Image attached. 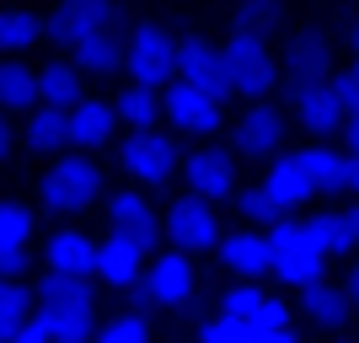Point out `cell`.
I'll list each match as a JSON object with an SVG mask.
<instances>
[{"mask_svg":"<svg viewBox=\"0 0 359 343\" xmlns=\"http://www.w3.org/2000/svg\"><path fill=\"white\" fill-rule=\"evenodd\" d=\"M113 16H118V0H60L48 16V38L75 48L91 32H113Z\"/></svg>","mask_w":359,"mask_h":343,"instance_id":"30bf717a","label":"cell"},{"mask_svg":"<svg viewBox=\"0 0 359 343\" xmlns=\"http://www.w3.org/2000/svg\"><path fill=\"white\" fill-rule=\"evenodd\" d=\"M220 263L231 279L257 284L263 274H273V253H269V231H231L220 241Z\"/></svg>","mask_w":359,"mask_h":343,"instance_id":"9a60e30c","label":"cell"},{"mask_svg":"<svg viewBox=\"0 0 359 343\" xmlns=\"http://www.w3.org/2000/svg\"><path fill=\"white\" fill-rule=\"evenodd\" d=\"M300 311H306V322H316V328H327V332H338V328H348L354 306H348L344 284L322 279V284H311V290H300Z\"/></svg>","mask_w":359,"mask_h":343,"instance_id":"cb8c5ba5","label":"cell"},{"mask_svg":"<svg viewBox=\"0 0 359 343\" xmlns=\"http://www.w3.org/2000/svg\"><path fill=\"white\" fill-rule=\"evenodd\" d=\"M22 269H27V253L22 247H0V279H22Z\"/></svg>","mask_w":359,"mask_h":343,"instance_id":"b9f144b4","label":"cell"},{"mask_svg":"<svg viewBox=\"0 0 359 343\" xmlns=\"http://www.w3.org/2000/svg\"><path fill=\"white\" fill-rule=\"evenodd\" d=\"M22 135H27V145L32 150H65L70 145V129H65V113L60 107H32L27 113V123H22Z\"/></svg>","mask_w":359,"mask_h":343,"instance_id":"f546056e","label":"cell"},{"mask_svg":"<svg viewBox=\"0 0 359 343\" xmlns=\"http://www.w3.org/2000/svg\"><path fill=\"white\" fill-rule=\"evenodd\" d=\"M118 166L140 188H166V182L182 172V156H177V140L161 135V129H145V135H129L118 145Z\"/></svg>","mask_w":359,"mask_h":343,"instance_id":"8992f818","label":"cell"},{"mask_svg":"<svg viewBox=\"0 0 359 343\" xmlns=\"http://www.w3.org/2000/svg\"><path fill=\"white\" fill-rule=\"evenodd\" d=\"M107 225L118 231V236H129V241H140V247H156L161 241V220H156V209H150V199L145 194H107Z\"/></svg>","mask_w":359,"mask_h":343,"instance_id":"e0dca14e","label":"cell"},{"mask_svg":"<svg viewBox=\"0 0 359 343\" xmlns=\"http://www.w3.org/2000/svg\"><path fill=\"white\" fill-rule=\"evenodd\" d=\"M263 188H269V199H273L279 209H285V215L316 199V188H311V172L300 166V156H295V150H285L279 161H269V172H263Z\"/></svg>","mask_w":359,"mask_h":343,"instance_id":"ac0fdd59","label":"cell"},{"mask_svg":"<svg viewBox=\"0 0 359 343\" xmlns=\"http://www.w3.org/2000/svg\"><path fill=\"white\" fill-rule=\"evenodd\" d=\"M273 27H279V0H236V11H231V32L269 38Z\"/></svg>","mask_w":359,"mask_h":343,"instance_id":"836d02e7","label":"cell"},{"mask_svg":"<svg viewBox=\"0 0 359 343\" xmlns=\"http://www.w3.org/2000/svg\"><path fill=\"white\" fill-rule=\"evenodd\" d=\"M97 194H102V166L91 156H81V150L60 156L38 182V199H43L48 215H81L86 204H97Z\"/></svg>","mask_w":359,"mask_h":343,"instance_id":"3957f363","label":"cell"},{"mask_svg":"<svg viewBox=\"0 0 359 343\" xmlns=\"http://www.w3.org/2000/svg\"><path fill=\"white\" fill-rule=\"evenodd\" d=\"M295 119H300V129H311L316 140H327V135H344L348 113H344V102H338L332 81H322V86H311V91L295 97Z\"/></svg>","mask_w":359,"mask_h":343,"instance_id":"d6986e66","label":"cell"},{"mask_svg":"<svg viewBox=\"0 0 359 343\" xmlns=\"http://www.w3.org/2000/svg\"><path fill=\"white\" fill-rule=\"evenodd\" d=\"M344 295H348V306L359 311V263H348V274H344Z\"/></svg>","mask_w":359,"mask_h":343,"instance_id":"7bdbcfd3","label":"cell"},{"mask_svg":"<svg viewBox=\"0 0 359 343\" xmlns=\"http://www.w3.org/2000/svg\"><path fill=\"white\" fill-rule=\"evenodd\" d=\"M38 306H48V311H97V279L91 274H43Z\"/></svg>","mask_w":359,"mask_h":343,"instance_id":"7402d4cb","label":"cell"},{"mask_svg":"<svg viewBox=\"0 0 359 343\" xmlns=\"http://www.w3.org/2000/svg\"><path fill=\"white\" fill-rule=\"evenodd\" d=\"M194 343H247V322H236V316H210V322H198Z\"/></svg>","mask_w":359,"mask_h":343,"instance_id":"74e56055","label":"cell"},{"mask_svg":"<svg viewBox=\"0 0 359 343\" xmlns=\"http://www.w3.org/2000/svg\"><path fill=\"white\" fill-rule=\"evenodd\" d=\"M65 129H70V145L86 156V150L107 145L113 129H118V107L107 102V97H81V102L65 113Z\"/></svg>","mask_w":359,"mask_h":343,"instance_id":"2e32d148","label":"cell"},{"mask_svg":"<svg viewBox=\"0 0 359 343\" xmlns=\"http://www.w3.org/2000/svg\"><path fill=\"white\" fill-rule=\"evenodd\" d=\"M285 81H290L295 97H300V91H311V86H322V81H332V48H327L322 32H295V38H290Z\"/></svg>","mask_w":359,"mask_h":343,"instance_id":"4fadbf2b","label":"cell"},{"mask_svg":"<svg viewBox=\"0 0 359 343\" xmlns=\"http://www.w3.org/2000/svg\"><path fill=\"white\" fill-rule=\"evenodd\" d=\"M247 343H300L295 328H247Z\"/></svg>","mask_w":359,"mask_h":343,"instance_id":"60d3db41","label":"cell"},{"mask_svg":"<svg viewBox=\"0 0 359 343\" xmlns=\"http://www.w3.org/2000/svg\"><path fill=\"white\" fill-rule=\"evenodd\" d=\"M150 338H156V328H150L145 311H118L107 322H97V338L91 343H150Z\"/></svg>","mask_w":359,"mask_h":343,"instance_id":"e575fe53","label":"cell"},{"mask_svg":"<svg viewBox=\"0 0 359 343\" xmlns=\"http://www.w3.org/2000/svg\"><path fill=\"white\" fill-rule=\"evenodd\" d=\"M70 65L81 75H113L123 65V38L118 32H91V38H81L70 48Z\"/></svg>","mask_w":359,"mask_h":343,"instance_id":"d4e9b609","label":"cell"},{"mask_svg":"<svg viewBox=\"0 0 359 343\" xmlns=\"http://www.w3.org/2000/svg\"><path fill=\"white\" fill-rule=\"evenodd\" d=\"M81 97H86V91H81V70H75L70 60H54V65H43V70H38V102H43V107L70 113Z\"/></svg>","mask_w":359,"mask_h":343,"instance_id":"484cf974","label":"cell"},{"mask_svg":"<svg viewBox=\"0 0 359 343\" xmlns=\"http://www.w3.org/2000/svg\"><path fill=\"white\" fill-rule=\"evenodd\" d=\"M354 241H359V209H354Z\"/></svg>","mask_w":359,"mask_h":343,"instance_id":"c3c4849f","label":"cell"},{"mask_svg":"<svg viewBox=\"0 0 359 343\" xmlns=\"http://www.w3.org/2000/svg\"><path fill=\"white\" fill-rule=\"evenodd\" d=\"M177 81H182V86L210 91V97H225V65H220V43L198 38V32L177 38Z\"/></svg>","mask_w":359,"mask_h":343,"instance_id":"5bb4252c","label":"cell"},{"mask_svg":"<svg viewBox=\"0 0 359 343\" xmlns=\"http://www.w3.org/2000/svg\"><path fill=\"white\" fill-rule=\"evenodd\" d=\"M182 177H188V194L204 199V204L236 199V156L220 145H198L182 156Z\"/></svg>","mask_w":359,"mask_h":343,"instance_id":"ba28073f","label":"cell"},{"mask_svg":"<svg viewBox=\"0 0 359 343\" xmlns=\"http://www.w3.org/2000/svg\"><path fill=\"white\" fill-rule=\"evenodd\" d=\"M194 295H198V269H194V257H182V253H161V257H150V269H145V284H140L135 311H145V300L182 311V306H188Z\"/></svg>","mask_w":359,"mask_h":343,"instance_id":"52a82bcc","label":"cell"},{"mask_svg":"<svg viewBox=\"0 0 359 343\" xmlns=\"http://www.w3.org/2000/svg\"><path fill=\"white\" fill-rule=\"evenodd\" d=\"M48 38V22L38 11H22V6H0V54H16V48Z\"/></svg>","mask_w":359,"mask_h":343,"instance_id":"f1b7e54d","label":"cell"},{"mask_svg":"<svg viewBox=\"0 0 359 343\" xmlns=\"http://www.w3.org/2000/svg\"><path fill=\"white\" fill-rule=\"evenodd\" d=\"M269 290L263 284H241V279H231L225 284V295H220V316H236V322H247L252 328L257 316H263V306H269Z\"/></svg>","mask_w":359,"mask_h":343,"instance_id":"1f68e13d","label":"cell"},{"mask_svg":"<svg viewBox=\"0 0 359 343\" xmlns=\"http://www.w3.org/2000/svg\"><path fill=\"white\" fill-rule=\"evenodd\" d=\"M0 107H16V113L38 107V70L27 60H0Z\"/></svg>","mask_w":359,"mask_h":343,"instance_id":"4316f807","label":"cell"},{"mask_svg":"<svg viewBox=\"0 0 359 343\" xmlns=\"http://www.w3.org/2000/svg\"><path fill=\"white\" fill-rule=\"evenodd\" d=\"M43 263H48V274H91L97 269V241L86 231H75V225H60L43 241Z\"/></svg>","mask_w":359,"mask_h":343,"instance_id":"44dd1931","label":"cell"},{"mask_svg":"<svg viewBox=\"0 0 359 343\" xmlns=\"http://www.w3.org/2000/svg\"><path fill=\"white\" fill-rule=\"evenodd\" d=\"M306 236H311V247L322 257H344V253H354L359 241H354V209H338V204H327L322 215H311L306 220Z\"/></svg>","mask_w":359,"mask_h":343,"instance_id":"603a6c76","label":"cell"},{"mask_svg":"<svg viewBox=\"0 0 359 343\" xmlns=\"http://www.w3.org/2000/svg\"><path fill=\"white\" fill-rule=\"evenodd\" d=\"M32 311H38V295L27 290V279H0V343H16Z\"/></svg>","mask_w":359,"mask_h":343,"instance_id":"83f0119b","label":"cell"},{"mask_svg":"<svg viewBox=\"0 0 359 343\" xmlns=\"http://www.w3.org/2000/svg\"><path fill=\"white\" fill-rule=\"evenodd\" d=\"M220 65H225V97H241V102H269L273 81H279V60H273L269 38L231 32V38L220 43Z\"/></svg>","mask_w":359,"mask_h":343,"instance_id":"6da1fadb","label":"cell"},{"mask_svg":"<svg viewBox=\"0 0 359 343\" xmlns=\"http://www.w3.org/2000/svg\"><path fill=\"white\" fill-rule=\"evenodd\" d=\"M32 231H38V215L22 199H0V247H22L27 253Z\"/></svg>","mask_w":359,"mask_h":343,"instance_id":"d6a6232c","label":"cell"},{"mask_svg":"<svg viewBox=\"0 0 359 343\" xmlns=\"http://www.w3.org/2000/svg\"><path fill=\"white\" fill-rule=\"evenodd\" d=\"M236 215H247L252 225H269V231L285 220V209L269 199V188H263V182H257V188H236Z\"/></svg>","mask_w":359,"mask_h":343,"instance_id":"8d00e7d4","label":"cell"},{"mask_svg":"<svg viewBox=\"0 0 359 343\" xmlns=\"http://www.w3.org/2000/svg\"><path fill=\"white\" fill-rule=\"evenodd\" d=\"M161 113L172 119V129H182V135H194V140L220 129V97H210V91H198V86H182V81L166 86Z\"/></svg>","mask_w":359,"mask_h":343,"instance_id":"7c38bea8","label":"cell"},{"mask_svg":"<svg viewBox=\"0 0 359 343\" xmlns=\"http://www.w3.org/2000/svg\"><path fill=\"white\" fill-rule=\"evenodd\" d=\"M16 343H54V328H48V311L38 306V311L22 322V332H16Z\"/></svg>","mask_w":359,"mask_h":343,"instance_id":"ab89813d","label":"cell"},{"mask_svg":"<svg viewBox=\"0 0 359 343\" xmlns=\"http://www.w3.org/2000/svg\"><path fill=\"white\" fill-rule=\"evenodd\" d=\"M11 156V123H6V113H0V161Z\"/></svg>","mask_w":359,"mask_h":343,"instance_id":"f6af8a7d","label":"cell"},{"mask_svg":"<svg viewBox=\"0 0 359 343\" xmlns=\"http://www.w3.org/2000/svg\"><path fill=\"white\" fill-rule=\"evenodd\" d=\"M285 135H290V123L273 102H252L236 119V150L252 156V161H279L285 156Z\"/></svg>","mask_w":359,"mask_h":343,"instance_id":"9c48e42d","label":"cell"},{"mask_svg":"<svg viewBox=\"0 0 359 343\" xmlns=\"http://www.w3.org/2000/svg\"><path fill=\"white\" fill-rule=\"evenodd\" d=\"M344 145H348V156L359 161V113H354V119L344 123Z\"/></svg>","mask_w":359,"mask_h":343,"instance_id":"ee69618b","label":"cell"},{"mask_svg":"<svg viewBox=\"0 0 359 343\" xmlns=\"http://www.w3.org/2000/svg\"><path fill=\"white\" fill-rule=\"evenodd\" d=\"M332 91H338V102H344V113L354 119V113H359V70H354V65H348L344 75H332Z\"/></svg>","mask_w":359,"mask_h":343,"instance_id":"f35d334b","label":"cell"},{"mask_svg":"<svg viewBox=\"0 0 359 343\" xmlns=\"http://www.w3.org/2000/svg\"><path fill=\"white\" fill-rule=\"evenodd\" d=\"M269 253H273V279L285 284V290H311V284L327 279V257L311 247L306 236V220H279L269 231Z\"/></svg>","mask_w":359,"mask_h":343,"instance_id":"277c9868","label":"cell"},{"mask_svg":"<svg viewBox=\"0 0 359 343\" xmlns=\"http://www.w3.org/2000/svg\"><path fill=\"white\" fill-rule=\"evenodd\" d=\"M48 328H54V343H91L97 338V311H48Z\"/></svg>","mask_w":359,"mask_h":343,"instance_id":"d590c367","label":"cell"},{"mask_svg":"<svg viewBox=\"0 0 359 343\" xmlns=\"http://www.w3.org/2000/svg\"><path fill=\"white\" fill-rule=\"evenodd\" d=\"M123 70H129V86H177V38L161 22H140L123 38Z\"/></svg>","mask_w":359,"mask_h":343,"instance_id":"7a4b0ae2","label":"cell"},{"mask_svg":"<svg viewBox=\"0 0 359 343\" xmlns=\"http://www.w3.org/2000/svg\"><path fill=\"white\" fill-rule=\"evenodd\" d=\"M300 166L311 172V188L316 194H348V177H354V161L348 150H332L327 140H311L306 150H295Z\"/></svg>","mask_w":359,"mask_h":343,"instance_id":"ffe728a7","label":"cell"},{"mask_svg":"<svg viewBox=\"0 0 359 343\" xmlns=\"http://www.w3.org/2000/svg\"><path fill=\"white\" fill-rule=\"evenodd\" d=\"M161 231L172 236V253H182V257H194V253H220V241H225L220 209L204 204V199H194V194H182L177 204L161 215Z\"/></svg>","mask_w":359,"mask_h":343,"instance_id":"5b68a950","label":"cell"},{"mask_svg":"<svg viewBox=\"0 0 359 343\" xmlns=\"http://www.w3.org/2000/svg\"><path fill=\"white\" fill-rule=\"evenodd\" d=\"M348 54H354V70H359V22H348Z\"/></svg>","mask_w":359,"mask_h":343,"instance_id":"bcb514c9","label":"cell"},{"mask_svg":"<svg viewBox=\"0 0 359 343\" xmlns=\"http://www.w3.org/2000/svg\"><path fill=\"white\" fill-rule=\"evenodd\" d=\"M354 161V156H348ZM348 194H359V161H354V177H348Z\"/></svg>","mask_w":359,"mask_h":343,"instance_id":"7dc6e473","label":"cell"},{"mask_svg":"<svg viewBox=\"0 0 359 343\" xmlns=\"http://www.w3.org/2000/svg\"><path fill=\"white\" fill-rule=\"evenodd\" d=\"M113 107H118V123H129L135 135L156 129V119H161V97H156L150 86H123Z\"/></svg>","mask_w":359,"mask_h":343,"instance_id":"4dcf8cb0","label":"cell"},{"mask_svg":"<svg viewBox=\"0 0 359 343\" xmlns=\"http://www.w3.org/2000/svg\"><path fill=\"white\" fill-rule=\"evenodd\" d=\"M91 279L107 284V290H140V284H145V247L118 236V231H107V236L97 241V269H91Z\"/></svg>","mask_w":359,"mask_h":343,"instance_id":"8fae6325","label":"cell"}]
</instances>
